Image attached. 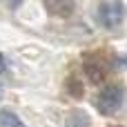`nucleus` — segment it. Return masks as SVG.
Here are the masks:
<instances>
[{"label": "nucleus", "instance_id": "obj_1", "mask_svg": "<svg viewBox=\"0 0 127 127\" xmlns=\"http://www.w3.org/2000/svg\"><path fill=\"white\" fill-rule=\"evenodd\" d=\"M123 98H125V92H123L121 85H107L98 92L94 105L103 116H114L123 107Z\"/></svg>", "mask_w": 127, "mask_h": 127}, {"label": "nucleus", "instance_id": "obj_2", "mask_svg": "<svg viewBox=\"0 0 127 127\" xmlns=\"http://www.w3.org/2000/svg\"><path fill=\"white\" fill-rule=\"evenodd\" d=\"M127 16V7L121 0H107V2H100L98 9H96V20L98 25H103L105 29H114L118 27Z\"/></svg>", "mask_w": 127, "mask_h": 127}, {"label": "nucleus", "instance_id": "obj_3", "mask_svg": "<svg viewBox=\"0 0 127 127\" xmlns=\"http://www.w3.org/2000/svg\"><path fill=\"white\" fill-rule=\"evenodd\" d=\"M83 69H85V76L92 83H103L109 74V67L100 56H87L85 63H83Z\"/></svg>", "mask_w": 127, "mask_h": 127}, {"label": "nucleus", "instance_id": "obj_4", "mask_svg": "<svg viewBox=\"0 0 127 127\" xmlns=\"http://www.w3.org/2000/svg\"><path fill=\"white\" fill-rule=\"evenodd\" d=\"M42 4H45L47 13L54 18H69L76 9L74 0H42Z\"/></svg>", "mask_w": 127, "mask_h": 127}, {"label": "nucleus", "instance_id": "obj_5", "mask_svg": "<svg viewBox=\"0 0 127 127\" xmlns=\"http://www.w3.org/2000/svg\"><path fill=\"white\" fill-rule=\"evenodd\" d=\"M0 127H25V123L11 109H0Z\"/></svg>", "mask_w": 127, "mask_h": 127}, {"label": "nucleus", "instance_id": "obj_6", "mask_svg": "<svg viewBox=\"0 0 127 127\" xmlns=\"http://www.w3.org/2000/svg\"><path fill=\"white\" fill-rule=\"evenodd\" d=\"M67 127H89V118L85 112H71V116L67 118Z\"/></svg>", "mask_w": 127, "mask_h": 127}, {"label": "nucleus", "instance_id": "obj_7", "mask_svg": "<svg viewBox=\"0 0 127 127\" xmlns=\"http://www.w3.org/2000/svg\"><path fill=\"white\" fill-rule=\"evenodd\" d=\"M114 67L116 69H127V54H121L114 58Z\"/></svg>", "mask_w": 127, "mask_h": 127}, {"label": "nucleus", "instance_id": "obj_8", "mask_svg": "<svg viewBox=\"0 0 127 127\" xmlns=\"http://www.w3.org/2000/svg\"><path fill=\"white\" fill-rule=\"evenodd\" d=\"M69 89H71V94L74 96H83V85H76V78H69Z\"/></svg>", "mask_w": 127, "mask_h": 127}, {"label": "nucleus", "instance_id": "obj_9", "mask_svg": "<svg viewBox=\"0 0 127 127\" xmlns=\"http://www.w3.org/2000/svg\"><path fill=\"white\" fill-rule=\"evenodd\" d=\"M7 71V65H4V56L0 54V74H4Z\"/></svg>", "mask_w": 127, "mask_h": 127}, {"label": "nucleus", "instance_id": "obj_10", "mask_svg": "<svg viewBox=\"0 0 127 127\" xmlns=\"http://www.w3.org/2000/svg\"><path fill=\"white\" fill-rule=\"evenodd\" d=\"M20 2H22V0H7V4H9V7H18Z\"/></svg>", "mask_w": 127, "mask_h": 127}]
</instances>
